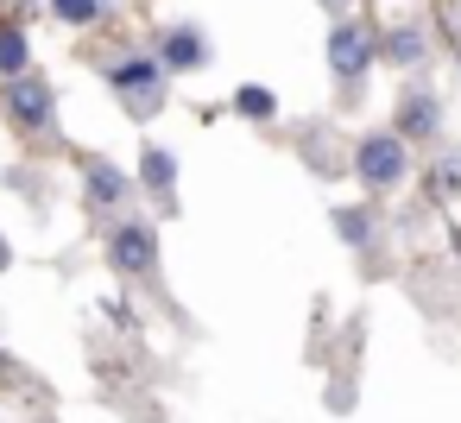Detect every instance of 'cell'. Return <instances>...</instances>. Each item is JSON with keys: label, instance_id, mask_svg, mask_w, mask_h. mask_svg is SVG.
I'll list each match as a JSON object with an SVG mask.
<instances>
[{"label": "cell", "instance_id": "obj_9", "mask_svg": "<svg viewBox=\"0 0 461 423\" xmlns=\"http://www.w3.org/2000/svg\"><path fill=\"white\" fill-rule=\"evenodd\" d=\"M140 184H146L152 196H171V190H177V158H171L165 146H146V158H140Z\"/></svg>", "mask_w": 461, "mask_h": 423}, {"label": "cell", "instance_id": "obj_12", "mask_svg": "<svg viewBox=\"0 0 461 423\" xmlns=\"http://www.w3.org/2000/svg\"><path fill=\"white\" fill-rule=\"evenodd\" d=\"M335 228L348 247H373V215L366 209H335Z\"/></svg>", "mask_w": 461, "mask_h": 423}, {"label": "cell", "instance_id": "obj_10", "mask_svg": "<svg viewBox=\"0 0 461 423\" xmlns=\"http://www.w3.org/2000/svg\"><path fill=\"white\" fill-rule=\"evenodd\" d=\"M423 51H429V45H423V32H417V26H392V32H385V58H392L398 70L423 64Z\"/></svg>", "mask_w": 461, "mask_h": 423}, {"label": "cell", "instance_id": "obj_6", "mask_svg": "<svg viewBox=\"0 0 461 423\" xmlns=\"http://www.w3.org/2000/svg\"><path fill=\"white\" fill-rule=\"evenodd\" d=\"M442 127V108H436V95L417 83V89H404V102H398V140H429Z\"/></svg>", "mask_w": 461, "mask_h": 423}, {"label": "cell", "instance_id": "obj_1", "mask_svg": "<svg viewBox=\"0 0 461 423\" xmlns=\"http://www.w3.org/2000/svg\"><path fill=\"white\" fill-rule=\"evenodd\" d=\"M108 266H114L121 278H152V272H158V228L140 221V215L114 221V228H108Z\"/></svg>", "mask_w": 461, "mask_h": 423}, {"label": "cell", "instance_id": "obj_11", "mask_svg": "<svg viewBox=\"0 0 461 423\" xmlns=\"http://www.w3.org/2000/svg\"><path fill=\"white\" fill-rule=\"evenodd\" d=\"M0 76H26V32L20 26H0Z\"/></svg>", "mask_w": 461, "mask_h": 423}, {"label": "cell", "instance_id": "obj_2", "mask_svg": "<svg viewBox=\"0 0 461 423\" xmlns=\"http://www.w3.org/2000/svg\"><path fill=\"white\" fill-rule=\"evenodd\" d=\"M354 177H360L366 190H392V184H404V177H411V152H404V140H398V133H366V140L354 146Z\"/></svg>", "mask_w": 461, "mask_h": 423}, {"label": "cell", "instance_id": "obj_15", "mask_svg": "<svg viewBox=\"0 0 461 423\" xmlns=\"http://www.w3.org/2000/svg\"><path fill=\"white\" fill-rule=\"evenodd\" d=\"M455 190H461V158L448 152V158L436 165V196H455Z\"/></svg>", "mask_w": 461, "mask_h": 423}, {"label": "cell", "instance_id": "obj_13", "mask_svg": "<svg viewBox=\"0 0 461 423\" xmlns=\"http://www.w3.org/2000/svg\"><path fill=\"white\" fill-rule=\"evenodd\" d=\"M234 108H240L247 121H272V114H278V102H272V95H266L259 83H247V89L234 95Z\"/></svg>", "mask_w": 461, "mask_h": 423}, {"label": "cell", "instance_id": "obj_8", "mask_svg": "<svg viewBox=\"0 0 461 423\" xmlns=\"http://www.w3.org/2000/svg\"><path fill=\"white\" fill-rule=\"evenodd\" d=\"M83 177H89V196H95V202H108V209H114V202H127V171H121V165L89 158V165H83Z\"/></svg>", "mask_w": 461, "mask_h": 423}, {"label": "cell", "instance_id": "obj_16", "mask_svg": "<svg viewBox=\"0 0 461 423\" xmlns=\"http://www.w3.org/2000/svg\"><path fill=\"white\" fill-rule=\"evenodd\" d=\"M7 259H14V253H7V234H0V272H7Z\"/></svg>", "mask_w": 461, "mask_h": 423}, {"label": "cell", "instance_id": "obj_3", "mask_svg": "<svg viewBox=\"0 0 461 423\" xmlns=\"http://www.w3.org/2000/svg\"><path fill=\"white\" fill-rule=\"evenodd\" d=\"M165 76H171V70H165L158 58H121V64L108 70V89H114L133 114H152V108L165 102Z\"/></svg>", "mask_w": 461, "mask_h": 423}, {"label": "cell", "instance_id": "obj_4", "mask_svg": "<svg viewBox=\"0 0 461 423\" xmlns=\"http://www.w3.org/2000/svg\"><path fill=\"white\" fill-rule=\"evenodd\" d=\"M51 108H58V95H51L45 76H14V83H7V114H14V127L39 133V127L51 121Z\"/></svg>", "mask_w": 461, "mask_h": 423}, {"label": "cell", "instance_id": "obj_7", "mask_svg": "<svg viewBox=\"0 0 461 423\" xmlns=\"http://www.w3.org/2000/svg\"><path fill=\"white\" fill-rule=\"evenodd\" d=\"M158 64H165V70H196V64H203V39H196V26H171Z\"/></svg>", "mask_w": 461, "mask_h": 423}, {"label": "cell", "instance_id": "obj_14", "mask_svg": "<svg viewBox=\"0 0 461 423\" xmlns=\"http://www.w3.org/2000/svg\"><path fill=\"white\" fill-rule=\"evenodd\" d=\"M51 14H58L64 26H95V14H102V0H51Z\"/></svg>", "mask_w": 461, "mask_h": 423}, {"label": "cell", "instance_id": "obj_5", "mask_svg": "<svg viewBox=\"0 0 461 423\" xmlns=\"http://www.w3.org/2000/svg\"><path fill=\"white\" fill-rule=\"evenodd\" d=\"M329 64H335V76L354 89V83H360V70L373 64V32H366V26H354V20H348V26H335V32H329Z\"/></svg>", "mask_w": 461, "mask_h": 423}, {"label": "cell", "instance_id": "obj_17", "mask_svg": "<svg viewBox=\"0 0 461 423\" xmlns=\"http://www.w3.org/2000/svg\"><path fill=\"white\" fill-rule=\"evenodd\" d=\"M329 7H341V0H329Z\"/></svg>", "mask_w": 461, "mask_h": 423}]
</instances>
